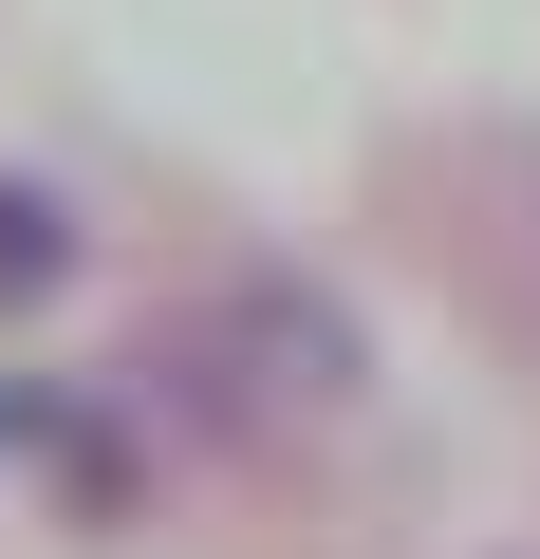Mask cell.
I'll return each instance as SVG.
<instances>
[{
    "instance_id": "7a4b0ae2",
    "label": "cell",
    "mask_w": 540,
    "mask_h": 559,
    "mask_svg": "<svg viewBox=\"0 0 540 559\" xmlns=\"http://www.w3.org/2000/svg\"><path fill=\"white\" fill-rule=\"evenodd\" d=\"M20 429H38V411H20V392H0V448H20Z\"/></svg>"
},
{
    "instance_id": "6da1fadb",
    "label": "cell",
    "mask_w": 540,
    "mask_h": 559,
    "mask_svg": "<svg viewBox=\"0 0 540 559\" xmlns=\"http://www.w3.org/2000/svg\"><path fill=\"white\" fill-rule=\"evenodd\" d=\"M75 261H94V242H75V205H57L38 168H0V318H38V299H75Z\"/></svg>"
}]
</instances>
